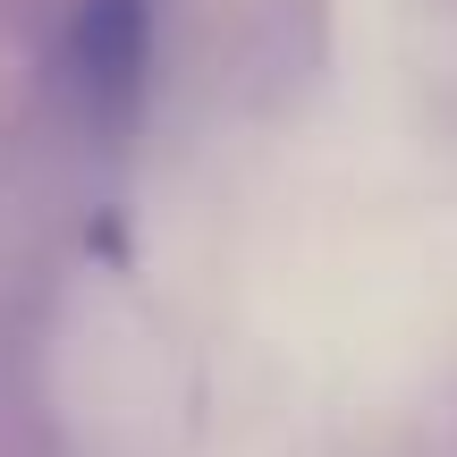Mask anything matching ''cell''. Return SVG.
Segmentation results:
<instances>
[{
  "label": "cell",
  "mask_w": 457,
  "mask_h": 457,
  "mask_svg": "<svg viewBox=\"0 0 457 457\" xmlns=\"http://www.w3.org/2000/svg\"><path fill=\"white\" fill-rule=\"evenodd\" d=\"M145 60H153V0H85L68 26V77H77L85 111L119 119L145 94Z\"/></svg>",
  "instance_id": "obj_1"
}]
</instances>
